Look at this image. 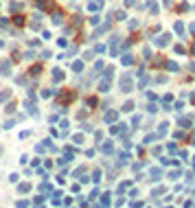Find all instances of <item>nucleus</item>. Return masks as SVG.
I'll return each instance as SVG.
<instances>
[{
	"label": "nucleus",
	"instance_id": "1",
	"mask_svg": "<svg viewBox=\"0 0 195 208\" xmlns=\"http://www.w3.org/2000/svg\"><path fill=\"white\" fill-rule=\"evenodd\" d=\"M121 92H132V77L129 74H123V79H121Z\"/></svg>",
	"mask_w": 195,
	"mask_h": 208
},
{
	"label": "nucleus",
	"instance_id": "2",
	"mask_svg": "<svg viewBox=\"0 0 195 208\" xmlns=\"http://www.w3.org/2000/svg\"><path fill=\"white\" fill-rule=\"evenodd\" d=\"M116 118H118V112H116V110L107 112V114L103 116V121H105V123H112V121H116Z\"/></svg>",
	"mask_w": 195,
	"mask_h": 208
},
{
	"label": "nucleus",
	"instance_id": "3",
	"mask_svg": "<svg viewBox=\"0 0 195 208\" xmlns=\"http://www.w3.org/2000/svg\"><path fill=\"white\" fill-rule=\"evenodd\" d=\"M154 44L156 46H167V44H169V35H160L158 40H154Z\"/></svg>",
	"mask_w": 195,
	"mask_h": 208
},
{
	"label": "nucleus",
	"instance_id": "4",
	"mask_svg": "<svg viewBox=\"0 0 195 208\" xmlns=\"http://www.w3.org/2000/svg\"><path fill=\"white\" fill-rule=\"evenodd\" d=\"M9 72H11V64L2 61V64H0V74H9Z\"/></svg>",
	"mask_w": 195,
	"mask_h": 208
},
{
	"label": "nucleus",
	"instance_id": "5",
	"mask_svg": "<svg viewBox=\"0 0 195 208\" xmlns=\"http://www.w3.org/2000/svg\"><path fill=\"white\" fill-rule=\"evenodd\" d=\"M61 79H64V72H61L59 68H55V70H53V81H61Z\"/></svg>",
	"mask_w": 195,
	"mask_h": 208
},
{
	"label": "nucleus",
	"instance_id": "6",
	"mask_svg": "<svg viewBox=\"0 0 195 208\" xmlns=\"http://www.w3.org/2000/svg\"><path fill=\"white\" fill-rule=\"evenodd\" d=\"M112 149H114V147H112V143H110V140H107L105 145H101V151H103V154H112Z\"/></svg>",
	"mask_w": 195,
	"mask_h": 208
},
{
	"label": "nucleus",
	"instance_id": "7",
	"mask_svg": "<svg viewBox=\"0 0 195 208\" xmlns=\"http://www.w3.org/2000/svg\"><path fill=\"white\" fill-rule=\"evenodd\" d=\"M99 90H101V92H107V90H110V81H107V77H105V81H101V83H99Z\"/></svg>",
	"mask_w": 195,
	"mask_h": 208
},
{
	"label": "nucleus",
	"instance_id": "8",
	"mask_svg": "<svg viewBox=\"0 0 195 208\" xmlns=\"http://www.w3.org/2000/svg\"><path fill=\"white\" fill-rule=\"evenodd\" d=\"M127 162H129V156H127V154L118 156V164H127Z\"/></svg>",
	"mask_w": 195,
	"mask_h": 208
},
{
	"label": "nucleus",
	"instance_id": "9",
	"mask_svg": "<svg viewBox=\"0 0 195 208\" xmlns=\"http://www.w3.org/2000/svg\"><path fill=\"white\" fill-rule=\"evenodd\" d=\"M9 97H11V94H9V90H5L2 94H0V103H5V101H9Z\"/></svg>",
	"mask_w": 195,
	"mask_h": 208
},
{
	"label": "nucleus",
	"instance_id": "10",
	"mask_svg": "<svg viewBox=\"0 0 195 208\" xmlns=\"http://www.w3.org/2000/svg\"><path fill=\"white\" fill-rule=\"evenodd\" d=\"M175 33H178V35H182V33H184V26H182V22H175Z\"/></svg>",
	"mask_w": 195,
	"mask_h": 208
},
{
	"label": "nucleus",
	"instance_id": "11",
	"mask_svg": "<svg viewBox=\"0 0 195 208\" xmlns=\"http://www.w3.org/2000/svg\"><path fill=\"white\" fill-rule=\"evenodd\" d=\"M121 61H123L125 66H129V64H132L134 59H132V55H123V59H121Z\"/></svg>",
	"mask_w": 195,
	"mask_h": 208
},
{
	"label": "nucleus",
	"instance_id": "12",
	"mask_svg": "<svg viewBox=\"0 0 195 208\" xmlns=\"http://www.w3.org/2000/svg\"><path fill=\"white\" fill-rule=\"evenodd\" d=\"M53 94H55V90L48 88V90H44V92H42V97H44V99H48V97H53Z\"/></svg>",
	"mask_w": 195,
	"mask_h": 208
},
{
	"label": "nucleus",
	"instance_id": "13",
	"mask_svg": "<svg viewBox=\"0 0 195 208\" xmlns=\"http://www.w3.org/2000/svg\"><path fill=\"white\" fill-rule=\"evenodd\" d=\"M83 68V61H75V64H72V70H75V72H79Z\"/></svg>",
	"mask_w": 195,
	"mask_h": 208
},
{
	"label": "nucleus",
	"instance_id": "14",
	"mask_svg": "<svg viewBox=\"0 0 195 208\" xmlns=\"http://www.w3.org/2000/svg\"><path fill=\"white\" fill-rule=\"evenodd\" d=\"M132 107H134V103H132V101H127L125 105H123V112H132Z\"/></svg>",
	"mask_w": 195,
	"mask_h": 208
},
{
	"label": "nucleus",
	"instance_id": "15",
	"mask_svg": "<svg viewBox=\"0 0 195 208\" xmlns=\"http://www.w3.org/2000/svg\"><path fill=\"white\" fill-rule=\"evenodd\" d=\"M29 188H31V184H29V182H24V184H20V193H26V191H29Z\"/></svg>",
	"mask_w": 195,
	"mask_h": 208
},
{
	"label": "nucleus",
	"instance_id": "16",
	"mask_svg": "<svg viewBox=\"0 0 195 208\" xmlns=\"http://www.w3.org/2000/svg\"><path fill=\"white\" fill-rule=\"evenodd\" d=\"M167 68H169V70H173V72H175V70H180V68H178V64H173V61H169V64H167Z\"/></svg>",
	"mask_w": 195,
	"mask_h": 208
},
{
	"label": "nucleus",
	"instance_id": "17",
	"mask_svg": "<svg viewBox=\"0 0 195 208\" xmlns=\"http://www.w3.org/2000/svg\"><path fill=\"white\" fill-rule=\"evenodd\" d=\"M61 22V15L59 13H53V24H59Z\"/></svg>",
	"mask_w": 195,
	"mask_h": 208
},
{
	"label": "nucleus",
	"instance_id": "18",
	"mask_svg": "<svg viewBox=\"0 0 195 208\" xmlns=\"http://www.w3.org/2000/svg\"><path fill=\"white\" fill-rule=\"evenodd\" d=\"M20 9H22L20 2H11V11H20Z\"/></svg>",
	"mask_w": 195,
	"mask_h": 208
},
{
	"label": "nucleus",
	"instance_id": "19",
	"mask_svg": "<svg viewBox=\"0 0 195 208\" xmlns=\"http://www.w3.org/2000/svg\"><path fill=\"white\" fill-rule=\"evenodd\" d=\"M99 7H101L99 2H90V5H88V9H90V11H97V9H99Z\"/></svg>",
	"mask_w": 195,
	"mask_h": 208
},
{
	"label": "nucleus",
	"instance_id": "20",
	"mask_svg": "<svg viewBox=\"0 0 195 208\" xmlns=\"http://www.w3.org/2000/svg\"><path fill=\"white\" fill-rule=\"evenodd\" d=\"M99 180H101V171H94L92 173V182H99Z\"/></svg>",
	"mask_w": 195,
	"mask_h": 208
},
{
	"label": "nucleus",
	"instance_id": "21",
	"mask_svg": "<svg viewBox=\"0 0 195 208\" xmlns=\"http://www.w3.org/2000/svg\"><path fill=\"white\" fill-rule=\"evenodd\" d=\"M160 175H162V171H158V169H154V171H151V177H154V180H158Z\"/></svg>",
	"mask_w": 195,
	"mask_h": 208
},
{
	"label": "nucleus",
	"instance_id": "22",
	"mask_svg": "<svg viewBox=\"0 0 195 208\" xmlns=\"http://www.w3.org/2000/svg\"><path fill=\"white\" fill-rule=\"evenodd\" d=\"M38 7H48V0H38Z\"/></svg>",
	"mask_w": 195,
	"mask_h": 208
},
{
	"label": "nucleus",
	"instance_id": "23",
	"mask_svg": "<svg viewBox=\"0 0 195 208\" xmlns=\"http://www.w3.org/2000/svg\"><path fill=\"white\" fill-rule=\"evenodd\" d=\"M134 2L136 0H125V7H134Z\"/></svg>",
	"mask_w": 195,
	"mask_h": 208
}]
</instances>
